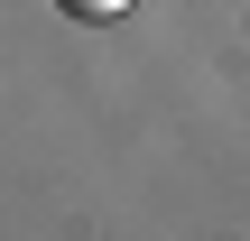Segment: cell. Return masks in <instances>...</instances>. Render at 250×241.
<instances>
[{
	"label": "cell",
	"mask_w": 250,
	"mask_h": 241,
	"mask_svg": "<svg viewBox=\"0 0 250 241\" xmlns=\"http://www.w3.org/2000/svg\"><path fill=\"white\" fill-rule=\"evenodd\" d=\"M56 9H65V19H121L130 0H56Z\"/></svg>",
	"instance_id": "1"
}]
</instances>
